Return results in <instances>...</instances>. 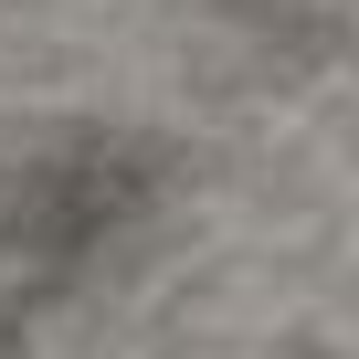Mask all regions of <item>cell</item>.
Instances as JSON below:
<instances>
[{
    "mask_svg": "<svg viewBox=\"0 0 359 359\" xmlns=\"http://www.w3.org/2000/svg\"><path fill=\"white\" fill-rule=\"evenodd\" d=\"M158 212V158L127 148V137H85V148H53L22 201H11V243L43 264V275H85L106 243H127L137 222Z\"/></svg>",
    "mask_w": 359,
    "mask_h": 359,
    "instance_id": "6da1fadb",
    "label": "cell"
}]
</instances>
